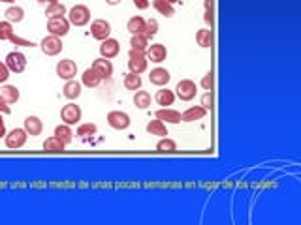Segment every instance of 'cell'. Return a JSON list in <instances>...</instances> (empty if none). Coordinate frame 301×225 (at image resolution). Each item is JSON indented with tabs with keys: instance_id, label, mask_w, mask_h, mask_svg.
I'll list each match as a JSON object with an SVG mask.
<instances>
[{
	"instance_id": "43",
	"label": "cell",
	"mask_w": 301,
	"mask_h": 225,
	"mask_svg": "<svg viewBox=\"0 0 301 225\" xmlns=\"http://www.w3.org/2000/svg\"><path fill=\"white\" fill-rule=\"evenodd\" d=\"M132 2H134V6L138 8V10H147V8L151 6L149 0H132Z\"/></svg>"
},
{
	"instance_id": "40",
	"label": "cell",
	"mask_w": 301,
	"mask_h": 225,
	"mask_svg": "<svg viewBox=\"0 0 301 225\" xmlns=\"http://www.w3.org/2000/svg\"><path fill=\"white\" fill-rule=\"evenodd\" d=\"M10 41H12L13 45H19V47H34V41H30V39H25V38H19L17 34H12V38H10Z\"/></svg>"
},
{
	"instance_id": "39",
	"label": "cell",
	"mask_w": 301,
	"mask_h": 225,
	"mask_svg": "<svg viewBox=\"0 0 301 225\" xmlns=\"http://www.w3.org/2000/svg\"><path fill=\"white\" fill-rule=\"evenodd\" d=\"M213 90H205V94L202 96V100H199V105L204 107L205 111H211L213 109Z\"/></svg>"
},
{
	"instance_id": "12",
	"label": "cell",
	"mask_w": 301,
	"mask_h": 225,
	"mask_svg": "<svg viewBox=\"0 0 301 225\" xmlns=\"http://www.w3.org/2000/svg\"><path fill=\"white\" fill-rule=\"evenodd\" d=\"M145 57H147V60H151V62H154V64H160V62H164L168 58V49L164 43H153L147 47V51H145Z\"/></svg>"
},
{
	"instance_id": "26",
	"label": "cell",
	"mask_w": 301,
	"mask_h": 225,
	"mask_svg": "<svg viewBox=\"0 0 301 225\" xmlns=\"http://www.w3.org/2000/svg\"><path fill=\"white\" fill-rule=\"evenodd\" d=\"M4 17H6V21H10V23H21V21L25 19V10L21 6H15V4H10V6L6 8V12H4Z\"/></svg>"
},
{
	"instance_id": "32",
	"label": "cell",
	"mask_w": 301,
	"mask_h": 225,
	"mask_svg": "<svg viewBox=\"0 0 301 225\" xmlns=\"http://www.w3.org/2000/svg\"><path fill=\"white\" fill-rule=\"evenodd\" d=\"M153 8L164 17H173L175 15V8L168 0H153Z\"/></svg>"
},
{
	"instance_id": "22",
	"label": "cell",
	"mask_w": 301,
	"mask_h": 225,
	"mask_svg": "<svg viewBox=\"0 0 301 225\" xmlns=\"http://www.w3.org/2000/svg\"><path fill=\"white\" fill-rule=\"evenodd\" d=\"M53 135L57 137V139H60V141L64 143L66 147L70 145L72 141H74V129H72V126H68V124H58V126H55V131H53Z\"/></svg>"
},
{
	"instance_id": "21",
	"label": "cell",
	"mask_w": 301,
	"mask_h": 225,
	"mask_svg": "<svg viewBox=\"0 0 301 225\" xmlns=\"http://www.w3.org/2000/svg\"><path fill=\"white\" fill-rule=\"evenodd\" d=\"M92 68L102 75V79H109L111 75H113V64H111V60L109 58H96L94 62H92Z\"/></svg>"
},
{
	"instance_id": "9",
	"label": "cell",
	"mask_w": 301,
	"mask_h": 225,
	"mask_svg": "<svg viewBox=\"0 0 301 225\" xmlns=\"http://www.w3.org/2000/svg\"><path fill=\"white\" fill-rule=\"evenodd\" d=\"M4 62H6L8 70L12 71V73H23L26 70V62L28 60H26V57L21 51H12L6 55Z\"/></svg>"
},
{
	"instance_id": "30",
	"label": "cell",
	"mask_w": 301,
	"mask_h": 225,
	"mask_svg": "<svg viewBox=\"0 0 301 225\" xmlns=\"http://www.w3.org/2000/svg\"><path fill=\"white\" fill-rule=\"evenodd\" d=\"M122 84H124V88H126V90H132V92H136V90L141 88L143 81H141V75L128 71V73L124 75V79H122Z\"/></svg>"
},
{
	"instance_id": "41",
	"label": "cell",
	"mask_w": 301,
	"mask_h": 225,
	"mask_svg": "<svg viewBox=\"0 0 301 225\" xmlns=\"http://www.w3.org/2000/svg\"><path fill=\"white\" fill-rule=\"evenodd\" d=\"M10 73H12V71L8 70L6 62L0 60V83H6L8 79H10Z\"/></svg>"
},
{
	"instance_id": "38",
	"label": "cell",
	"mask_w": 301,
	"mask_h": 225,
	"mask_svg": "<svg viewBox=\"0 0 301 225\" xmlns=\"http://www.w3.org/2000/svg\"><path fill=\"white\" fill-rule=\"evenodd\" d=\"M156 32H158V21H156V19H147V23H145V36L151 39V38H154V36H156Z\"/></svg>"
},
{
	"instance_id": "49",
	"label": "cell",
	"mask_w": 301,
	"mask_h": 225,
	"mask_svg": "<svg viewBox=\"0 0 301 225\" xmlns=\"http://www.w3.org/2000/svg\"><path fill=\"white\" fill-rule=\"evenodd\" d=\"M168 2H170V4H175V2H179V0H168Z\"/></svg>"
},
{
	"instance_id": "47",
	"label": "cell",
	"mask_w": 301,
	"mask_h": 225,
	"mask_svg": "<svg viewBox=\"0 0 301 225\" xmlns=\"http://www.w3.org/2000/svg\"><path fill=\"white\" fill-rule=\"evenodd\" d=\"M122 0H106V4L108 6H117V4H121Z\"/></svg>"
},
{
	"instance_id": "36",
	"label": "cell",
	"mask_w": 301,
	"mask_h": 225,
	"mask_svg": "<svg viewBox=\"0 0 301 225\" xmlns=\"http://www.w3.org/2000/svg\"><path fill=\"white\" fill-rule=\"evenodd\" d=\"M13 34V25L10 21H0V41H6L12 38Z\"/></svg>"
},
{
	"instance_id": "23",
	"label": "cell",
	"mask_w": 301,
	"mask_h": 225,
	"mask_svg": "<svg viewBox=\"0 0 301 225\" xmlns=\"http://www.w3.org/2000/svg\"><path fill=\"white\" fill-rule=\"evenodd\" d=\"M154 102L158 103V105H162V107H170V105H173V102H175V92H173V90H168L166 86H160V90H158L156 96H154Z\"/></svg>"
},
{
	"instance_id": "28",
	"label": "cell",
	"mask_w": 301,
	"mask_h": 225,
	"mask_svg": "<svg viewBox=\"0 0 301 225\" xmlns=\"http://www.w3.org/2000/svg\"><path fill=\"white\" fill-rule=\"evenodd\" d=\"M149 135H156V137H166L168 135V128H166V122H162L158 118H154V120H149L147 126H145Z\"/></svg>"
},
{
	"instance_id": "14",
	"label": "cell",
	"mask_w": 301,
	"mask_h": 225,
	"mask_svg": "<svg viewBox=\"0 0 301 225\" xmlns=\"http://www.w3.org/2000/svg\"><path fill=\"white\" fill-rule=\"evenodd\" d=\"M119 53H121V43H119L115 38H108V39H104V41H100V57L111 60V58H115Z\"/></svg>"
},
{
	"instance_id": "4",
	"label": "cell",
	"mask_w": 301,
	"mask_h": 225,
	"mask_svg": "<svg viewBox=\"0 0 301 225\" xmlns=\"http://www.w3.org/2000/svg\"><path fill=\"white\" fill-rule=\"evenodd\" d=\"M26 139H28V133L25 131V128H13L10 129L4 137V143L10 150H17V148H23L26 145Z\"/></svg>"
},
{
	"instance_id": "7",
	"label": "cell",
	"mask_w": 301,
	"mask_h": 225,
	"mask_svg": "<svg viewBox=\"0 0 301 225\" xmlns=\"http://www.w3.org/2000/svg\"><path fill=\"white\" fill-rule=\"evenodd\" d=\"M81 116H83L81 107L76 105V103H72V102L66 103L64 107L60 109V120H62L64 124H68V126H76V124H79Z\"/></svg>"
},
{
	"instance_id": "31",
	"label": "cell",
	"mask_w": 301,
	"mask_h": 225,
	"mask_svg": "<svg viewBox=\"0 0 301 225\" xmlns=\"http://www.w3.org/2000/svg\"><path fill=\"white\" fill-rule=\"evenodd\" d=\"M156 152L160 154H173L177 152V143L170 139V137H160V141L156 143Z\"/></svg>"
},
{
	"instance_id": "13",
	"label": "cell",
	"mask_w": 301,
	"mask_h": 225,
	"mask_svg": "<svg viewBox=\"0 0 301 225\" xmlns=\"http://www.w3.org/2000/svg\"><path fill=\"white\" fill-rule=\"evenodd\" d=\"M172 81V73L166 70V68H153L151 73H149V83L154 84V86H168V83Z\"/></svg>"
},
{
	"instance_id": "19",
	"label": "cell",
	"mask_w": 301,
	"mask_h": 225,
	"mask_svg": "<svg viewBox=\"0 0 301 225\" xmlns=\"http://www.w3.org/2000/svg\"><path fill=\"white\" fill-rule=\"evenodd\" d=\"M205 115H207V111L202 105H192V107H188L186 111L181 113V120L183 122H196V120L205 118Z\"/></svg>"
},
{
	"instance_id": "29",
	"label": "cell",
	"mask_w": 301,
	"mask_h": 225,
	"mask_svg": "<svg viewBox=\"0 0 301 225\" xmlns=\"http://www.w3.org/2000/svg\"><path fill=\"white\" fill-rule=\"evenodd\" d=\"M66 145L60 139H57L55 135H51V137H47L44 141V150L45 152H49V154H58V152H64Z\"/></svg>"
},
{
	"instance_id": "46",
	"label": "cell",
	"mask_w": 301,
	"mask_h": 225,
	"mask_svg": "<svg viewBox=\"0 0 301 225\" xmlns=\"http://www.w3.org/2000/svg\"><path fill=\"white\" fill-rule=\"evenodd\" d=\"M55 2H58V0H38L40 6H51V4H55Z\"/></svg>"
},
{
	"instance_id": "34",
	"label": "cell",
	"mask_w": 301,
	"mask_h": 225,
	"mask_svg": "<svg viewBox=\"0 0 301 225\" xmlns=\"http://www.w3.org/2000/svg\"><path fill=\"white\" fill-rule=\"evenodd\" d=\"M98 131V126L94 122H79L77 124V129H76V135L79 137H92V135H96Z\"/></svg>"
},
{
	"instance_id": "42",
	"label": "cell",
	"mask_w": 301,
	"mask_h": 225,
	"mask_svg": "<svg viewBox=\"0 0 301 225\" xmlns=\"http://www.w3.org/2000/svg\"><path fill=\"white\" fill-rule=\"evenodd\" d=\"M213 8H205V13H204V21L207 23V25H211L213 26Z\"/></svg>"
},
{
	"instance_id": "5",
	"label": "cell",
	"mask_w": 301,
	"mask_h": 225,
	"mask_svg": "<svg viewBox=\"0 0 301 225\" xmlns=\"http://www.w3.org/2000/svg\"><path fill=\"white\" fill-rule=\"evenodd\" d=\"M40 49L44 53L45 57H57L60 55V51L64 49V45H62V38H57V36H45L42 41H40Z\"/></svg>"
},
{
	"instance_id": "8",
	"label": "cell",
	"mask_w": 301,
	"mask_h": 225,
	"mask_svg": "<svg viewBox=\"0 0 301 225\" xmlns=\"http://www.w3.org/2000/svg\"><path fill=\"white\" fill-rule=\"evenodd\" d=\"M108 124L109 128L117 129V131H122V129H128L132 120H130V115L124 113V111H109L108 113Z\"/></svg>"
},
{
	"instance_id": "45",
	"label": "cell",
	"mask_w": 301,
	"mask_h": 225,
	"mask_svg": "<svg viewBox=\"0 0 301 225\" xmlns=\"http://www.w3.org/2000/svg\"><path fill=\"white\" fill-rule=\"evenodd\" d=\"M6 126H4V118H2V113H0V137H6Z\"/></svg>"
},
{
	"instance_id": "10",
	"label": "cell",
	"mask_w": 301,
	"mask_h": 225,
	"mask_svg": "<svg viewBox=\"0 0 301 225\" xmlns=\"http://www.w3.org/2000/svg\"><path fill=\"white\" fill-rule=\"evenodd\" d=\"M90 36L98 41H104V39L111 38V25L109 21L106 19H94L90 23Z\"/></svg>"
},
{
	"instance_id": "17",
	"label": "cell",
	"mask_w": 301,
	"mask_h": 225,
	"mask_svg": "<svg viewBox=\"0 0 301 225\" xmlns=\"http://www.w3.org/2000/svg\"><path fill=\"white\" fill-rule=\"evenodd\" d=\"M102 81H104L102 75H100V73H98L92 66L87 68V70L83 71V75H81V84L87 86V88H96V86H100Z\"/></svg>"
},
{
	"instance_id": "3",
	"label": "cell",
	"mask_w": 301,
	"mask_h": 225,
	"mask_svg": "<svg viewBox=\"0 0 301 225\" xmlns=\"http://www.w3.org/2000/svg\"><path fill=\"white\" fill-rule=\"evenodd\" d=\"M147 66H149V60L145 57V53L143 51H136V49H130L128 51V70L132 73H145L147 71Z\"/></svg>"
},
{
	"instance_id": "18",
	"label": "cell",
	"mask_w": 301,
	"mask_h": 225,
	"mask_svg": "<svg viewBox=\"0 0 301 225\" xmlns=\"http://www.w3.org/2000/svg\"><path fill=\"white\" fill-rule=\"evenodd\" d=\"M154 116H156L158 120H162V122H168V124L183 122V120H181V113H179V111L172 109V107H162V109H158L156 113H154Z\"/></svg>"
},
{
	"instance_id": "35",
	"label": "cell",
	"mask_w": 301,
	"mask_h": 225,
	"mask_svg": "<svg viewBox=\"0 0 301 225\" xmlns=\"http://www.w3.org/2000/svg\"><path fill=\"white\" fill-rule=\"evenodd\" d=\"M45 15L51 19V17H62L66 15V6L60 4V2H55L51 6H45Z\"/></svg>"
},
{
	"instance_id": "11",
	"label": "cell",
	"mask_w": 301,
	"mask_h": 225,
	"mask_svg": "<svg viewBox=\"0 0 301 225\" xmlns=\"http://www.w3.org/2000/svg\"><path fill=\"white\" fill-rule=\"evenodd\" d=\"M57 75L60 79H64V81H70V79H76L77 75V64L72 60V58H62V60H58L57 62Z\"/></svg>"
},
{
	"instance_id": "37",
	"label": "cell",
	"mask_w": 301,
	"mask_h": 225,
	"mask_svg": "<svg viewBox=\"0 0 301 225\" xmlns=\"http://www.w3.org/2000/svg\"><path fill=\"white\" fill-rule=\"evenodd\" d=\"M199 86L204 90H213V86H215V73L207 71L204 77H202V81H199Z\"/></svg>"
},
{
	"instance_id": "15",
	"label": "cell",
	"mask_w": 301,
	"mask_h": 225,
	"mask_svg": "<svg viewBox=\"0 0 301 225\" xmlns=\"http://www.w3.org/2000/svg\"><path fill=\"white\" fill-rule=\"evenodd\" d=\"M83 94V84L81 81H76V79H70L64 83V88H62V96L70 102H76L77 98Z\"/></svg>"
},
{
	"instance_id": "33",
	"label": "cell",
	"mask_w": 301,
	"mask_h": 225,
	"mask_svg": "<svg viewBox=\"0 0 301 225\" xmlns=\"http://www.w3.org/2000/svg\"><path fill=\"white\" fill-rule=\"evenodd\" d=\"M149 47V38L145 34H134L130 38V49H136V51H147Z\"/></svg>"
},
{
	"instance_id": "24",
	"label": "cell",
	"mask_w": 301,
	"mask_h": 225,
	"mask_svg": "<svg viewBox=\"0 0 301 225\" xmlns=\"http://www.w3.org/2000/svg\"><path fill=\"white\" fill-rule=\"evenodd\" d=\"M151 102H153V98L149 94L147 90H136L134 92V105L138 107L140 111H145L151 107Z\"/></svg>"
},
{
	"instance_id": "20",
	"label": "cell",
	"mask_w": 301,
	"mask_h": 225,
	"mask_svg": "<svg viewBox=\"0 0 301 225\" xmlns=\"http://www.w3.org/2000/svg\"><path fill=\"white\" fill-rule=\"evenodd\" d=\"M0 98H2L8 105H12V103L19 102L21 92L15 84H4V86H0Z\"/></svg>"
},
{
	"instance_id": "16",
	"label": "cell",
	"mask_w": 301,
	"mask_h": 225,
	"mask_svg": "<svg viewBox=\"0 0 301 225\" xmlns=\"http://www.w3.org/2000/svg\"><path fill=\"white\" fill-rule=\"evenodd\" d=\"M23 128L30 137H36V135H42V131H44V122L36 115H30L23 120Z\"/></svg>"
},
{
	"instance_id": "44",
	"label": "cell",
	"mask_w": 301,
	"mask_h": 225,
	"mask_svg": "<svg viewBox=\"0 0 301 225\" xmlns=\"http://www.w3.org/2000/svg\"><path fill=\"white\" fill-rule=\"evenodd\" d=\"M0 113H2V115H10V113H12L10 105H8V103L2 100V98H0Z\"/></svg>"
},
{
	"instance_id": "6",
	"label": "cell",
	"mask_w": 301,
	"mask_h": 225,
	"mask_svg": "<svg viewBox=\"0 0 301 225\" xmlns=\"http://www.w3.org/2000/svg\"><path fill=\"white\" fill-rule=\"evenodd\" d=\"M70 21L68 17H51V19L47 21V30L51 36H57V38H64L66 34L70 32Z\"/></svg>"
},
{
	"instance_id": "25",
	"label": "cell",
	"mask_w": 301,
	"mask_h": 225,
	"mask_svg": "<svg viewBox=\"0 0 301 225\" xmlns=\"http://www.w3.org/2000/svg\"><path fill=\"white\" fill-rule=\"evenodd\" d=\"M213 41H215V36H213L211 28H199L198 32H196V43L199 47L209 49V47H213Z\"/></svg>"
},
{
	"instance_id": "1",
	"label": "cell",
	"mask_w": 301,
	"mask_h": 225,
	"mask_svg": "<svg viewBox=\"0 0 301 225\" xmlns=\"http://www.w3.org/2000/svg\"><path fill=\"white\" fill-rule=\"evenodd\" d=\"M198 94V84L192 79H181L175 86V98H179L181 102H192Z\"/></svg>"
},
{
	"instance_id": "48",
	"label": "cell",
	"mask_w": 301,
	"mask_h": 225,
	"mask_svg": "<svg viewBox=\"0 0 301 225\" xmlns=\"http://www.w3.org/2000/svg\"><path fill=\"white\" fill-rule=\"evenodd\" d=\"M0 2H6V4H13V0H0Z\"/></svg>"
},
{
	"instance_id": "27",
	"label": "cell",
	"mask_w": 301,
	"mask_h": 225,
	"mask_svg": "<svg viewBox=\"0 0 301 225\" xmlns=\"http://www.w3.org/2000/svg\"><path fill=\"white\" fill-rule=\"evenodd\" d=\"M145 23H147V21L143 19L141 15H134V17H130L128 23H126V30H128L132 36H134V34H145Z\"/></svg>"
},
{
	"instance_id": "2",
	"label": "cell",
	"mask_w": 301,
	"mask_h": 225,
	"mask_svg": "<svg viewBox=\"0 0 301 225\" xmlns=\"http://www.w3.org/2000/svg\"><path fill=\"white\" fill-rule=\"evenodd\" d=\"M68 21L74 26H85L90 23V10L85 4H76L68 12Z\"/></svg>"
}]
</instances>
